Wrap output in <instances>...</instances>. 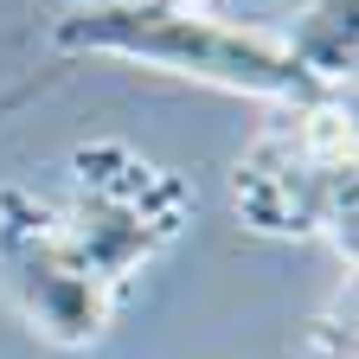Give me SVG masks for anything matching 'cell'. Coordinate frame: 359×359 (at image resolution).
Listing matches in <instances>:
<instances>
[{"instance_id": "obj_1", "label": "cell", "mask_w": 359, "mask_h": 359, "mask_svg": "<svg viewBox=\"0 0 359 359\" xmlns=\"http://www.w3.org/2000/svg\"><path fill=\"white\" fill-rule=\"evenodd\" d=\"M187 180L122 142L71 154V187L45 199L0 187V283L52 346H90L161 244L187 224Z\"/></svg>"}, {"instance_id": "obj_2", "label": "cell", "mask_w": 359, "mask_h": 359, "mask_svg": "<svg viewBox=\"0 0 359 359\" xmlns=\"http://www.w3.org/2000/svg\"><path fill=\"white\" fill-rule=\"evenodd\" d=\"M58 52H103V58H135L167 77L212 83L231 97L257 103H321L340 90L314 83L276 32L263 26H231L199 7H148V0H97V7H71L52 26Z\"/></svg>"}, {"instance_id": "obj_3", "label": "cell", "mask_w": 359, "mask_h": 359, "mask_svg": "<svg viewBox=\"0 0 359 359\" xmlns=\"http://www.w3.org/2000/svg\"><path fill=\"white\" fill-rule=\"evenodd\" d=\"M238 212L283 238L321 231L353 257V97L276 103L238 161Z\"/></svg>"}, {"instance_id": "obj_4", "label": "cell", "mask_w": 359, "mask_h": 359, "mask_svg": "<svg viewBox=\"0 0 359 359\" xmlns=\"http://www.w3.org/2000/svg\"><path fill=\"white\" fill-rule=\"evenodd\" d=\"M353 7L359 0H308V7L295 13V26L276 32L289 45V58L314 83L340 90V97H353Z\"/></svg>"}, {"instance_id": "obj_5", "label": "cell", "mask_w": 359, "mask_h": 359, "mask_svg": "<svg viewBox=\"0 0 359 359\" xmlns=\"http://www.w3.org/2000/svg\"><path fill=\"white\" fill-rule=\"evenodd\" d=\"M148 7H199V0H148Z\"/></svg>"}]
</instances>
